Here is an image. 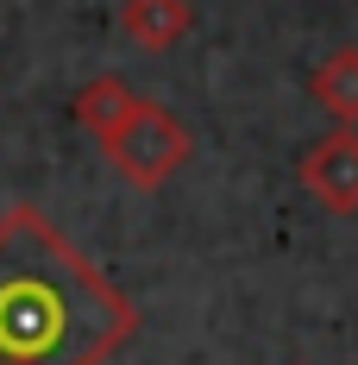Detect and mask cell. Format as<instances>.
Wrapping results in <instances>:
<instances>
[{
    "label": "cell",
    "instance_id": "5",
    "mask_svg": "<svg viewBox=\"0 0 358 365\" xmlns=\"http://www.w3.org/2000/svg\"><path fill=\"white\" fill-rule=\"evenodd\" d=\"M132 101H139V95H132V82L107 70V76H95V82H82V95L70 101V113H75V126H82V133H95V145H101L113 126L132 113Z\"/></svg>",
    "mask_w": 358,
    "mask_h": 365
},
{
    "label": "cell",
    "instance_id": "2",
    "mask_svg": "<svg viewBox=\"0 0 358 365\" xmlns=\"http://www.w3.org/2000/svg\"><path fill=\"white\" fill-rule=\"evenodd\" d=\"M101 158H107L132 189H164V182L195 158V133H189L164 101H144L139 95L132 113L101 139Z\"/></svg>",
    "mask_w": 358,
    "mask_h": 365
},
{
    "label": "cell",
    "instance_id": "1",
    "mask_svg": "<svg viewBox=\"0 0 358 365\" xmlns=\"http://www.w3.org/2000/svg\"><path fill=\"white\" fill-rule=\"evenodd\" d=\"M139 334V302L88 264L32 202L0 215V359L107 365Z\"/></svg>",
    "mask_w": 358,
    "mask_h": 365
},
{
    "label": "cell",
    "instance_id": "6",
    "mask_svg": "<svg viewBox=\"0 0 358 365\" xmlns=\"http://www.w3.org/2000/svg\"><path fill=\"white\" fill-rule=\"evenodd\" d=\"M308 95H315L339 126H358V44H339L327 63H315Z\"/></svg>",
    "mask_w": 358,
    "mask_h": 365
},
{
    "label": "cell",
    "instance_id": "4",
    "mask_svg": "<svg viewBox=\"0 0 358 365\" xmlns=\"http://www.w3.org/2000/svg\"><path fill=\"white\" fill-rule=\"evenodd\" d=\"M120 32L139 51H177L195 32V6L189 0H126L120 6Z\"/></svg>",
    "mask_w": 358,
    "mask_h": 365
},
{
    "label": "cell",
    "instance_id": "7",
    "mask_svg": "<svg viewBox=\"0 0 358 365\" xmlns=\"http://www.w3.org/2000/svg\"><path fill=\"white\" fill-rule=\"evenodd\" d=\"M0 365H6V359H0Z\"/></svg>",
    "mask_w": 358,
    "mask_h": 365
},
{
    "label": "cell",
    "instance_id": "3",
    "mask_svg": "<svg viewBox=\"0 0 358 365\" xmlns=\"http://www.w3.org/2000/svg\"><path fill=\"white\" fill-rule=\"evenodd\" d=\"M295 177H302V189L321 202L327 215H358V133L352 126H339V133H327V139H315V145L295 158Z\"/></svg>",
    "mask_w": 358,
    "mask_h": 365
}]
</instances>
